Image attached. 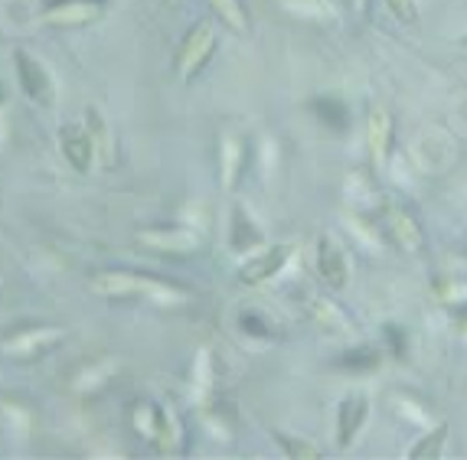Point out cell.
<instances>
[{
    "instance_id": "5b68a950",
    "label": "cell",
    "mask_w": 467,
    "mask_h": 460,
    "mask_svg": "<svg viewBox=\"0 0 467 460\" xmlns=\"http://www.w3.org/2000/svg\"><path fill=\"white\" fill-rule=\"evenodd\" d=\"M288 255H291V249L288 245H275V249H265L258 259H252L248 265H242V271H238V278H242V284H262V281H268L271 275H278V268L288 261Z\"/></svg>"
},
{
    "instance_id": "8fae6325",
    "label": "cell",
    "mask_w": 467,
    "mask_h": 460,
    "mask_svg": "<svg viewBox=\"0 0 467 460\" xmlns=\"http://www.w3.org/2000/svg\"><path fill=\"white\" fill-rule=\"evenodd\" d=\"M337 366H340V369H376V366H379V353H376V349H370V346L346 349V353H340Z\"/></svg>"
},
{
    "instance_id": "7c38bea8",
    "label": "cell",
    "mask_w": 467,
    "mask_h": 460,
    "mask_svg": "<svg viewBox=\"0 0 467 460\" xmlns=\"http://www.w3.org/2000/svg\"><path fill=\"white\" fill-rule=\"evenodd\" d=\"M213 4H216V10L229 20L232 27L246 29V10H242V0H213Z\"/></svg>"
},
{
    "instance_id": "52a82bcc",
    "label": "cell",
    "mask_w": 467,
    "mask_h": 460,
    "mask_svg": "<svg viewBox=\"0 0 467 460\" xmlns=\"http://www.w3.org/2000/svg\"><path fill=\"white\" fill-rule=\"evenodd\" d=\"M311 111L321 118V125H327L330 131H346L350 127V108L340 98H314Z\"/></svg>"
},
{
    "instance_id": "5bb4252c",
    "label": "cell",
    "mask_w": 467,
    "mask_h": 460,
    "mask_svg": "<svg viewBox=\"0 0 467 460\" xmlns=\"http://www.w3.org/2000/svg\"><path fill=\"white\" fill-rule=\"evenodd\" d=\"M386 4H389V10L402 20V23H415V20H419L415 0H386Z\"/></svg>"
},
{
    "instance_id": "6da1fadb",
    "label": "cell",
    "mask_w": 467,
    "mask_h": 460,
    "mask_svg": "<svg viewBox=\"0 0 467 460\" xmlns=\"http://www.w3.org/2000/svg\"><path fill=\"white\" fill-rule=\"evenodd\" d=\"M386 226H389L392 239L399 242L402 249L421 251V245H425V232H421L419 219H415V216H412L405 206H396V202H389V206H386Z\"/></svg>"
},
{
    "instance_id": "9c48e42d",
    "label": "cell",
    "mask_w": 467,
    "mask_h": 460,
    "mask_svg": "<svg viewBox=\"0 0 467 460\" xmlns=\"http://www.w3.org/2000/svg\"><path fill=\"white\" fill-rule=\"evenodd\" d=\"M63 151H66L69 163L76 167V170H88V163H92V144H88V137L79 131V127H66L63 131Z\"/></svg>"
},
{
    "instance_id": "7a4b0ae2",
    "label": "cell",
    "mask_w": 467,
    "mask_h": 460,
    "mask_svg": "<svg viewBox=\"0 0 467 460\" xmlns=\"http://www.w3.org/2000/svg\"><path fill=\"white\" fill-rule=\"evenodd\" d=\"M366 412H370V398L363 392L356 395H346L344 402H340V408H337V441H340V448H350L353 438H356V431L363 428V422H366Z\"/></svg>"
},
{
    "instance_id": "2e32d148",
    "label": "cell",
    "mask_w": 467,
    "mask_h": 460,
    "mask_svg": "<svg viewBox=\"0 0 467 460\" xmlns=\"http://www.w3.org/2000/svg\"><path fill=\"white\" fill-rule=\"evenodd\" d=\"M386 336H389V343H392V349H396V356H405V340H402L399 326L389 324V326H386Z\"/></svg>"
},
{
    "instance_id": "277c9868",
    "label": "cell",
    "mask_w": 467,
    "mask_h": 460,
    "mask_svg": "<svg viewBox=\"0 0 467 460\" xmlns=\"http://www.w3.org/2000/svg\"><path fill=\"white\" fill-rule=\"evenodd\" d=\"M317 268L324 275V281L334 291H340L346 284V275H350V265H346L344 249L337 245L334 239H321V251H317Z\"/></svg>"
},
{
    "instance_id": "8992f818",
    "label": "cell",
    "mask_w": 467,
    "mask_h": 460,
    "mask_svg": "<svg viewBox=\"0 0 467 460\" xmlns=\"http://www.w3.org/2000/svg\"><path fill=\"white\" fill-rule=\"evenodd\" d=\"M210 53H213L210 27H196V29H193L190 43H187V46H183V53H180V62L187 66V76H190L193 69H203V62L210 59Z\"/></svg>"
},
{
    "instance_id": "30bf717a",
    "label": "cell",
    "mask_w": 467,
    "mask_h": 460,
    "mask_svg": "<svg viewBox=\"0 0 467 460\" xmlns=\"http://www.w3.org/2000/svg\"><path fill=\"white\" fill-rule=\"evenodd\" d=\"M445 438H448V424H438L435 431H429L421 438L419 444H412V457L415 460H425V457H438L441 448H445Z\"/></svg>"
},
{
    "instance_id": "3957f363",
    "label": "cell",
    "mask_w": 467,
    "mask_h": 460,
    "mask_svg": "<svg viewBox=\"0 0 467 460\" xmlns=\"http://www.w3.org/2000/svg\"><path fill=\"white\" fill-rule=\"evenodd\" d=\"M17 72H20V86H23V92H27L33 102H39V105H49V102H53L49 76L29 53H17Z\"/></svg>"
},
{
    "instance_id": "ac0fdd59",
    "label": "cell",
    "mask_w": 467,
    "mask_h": 460,
    "mask_svg": "<svg viewBox=\"0 0 467 460\" xmlns=\"http://www.w3.org/2000/svg\"><path fill=\"white\" fill-rule=\"evenodd\" d=\"M0 98H4V88H0Z\"/></svg>"
},
{
    "instance_id": "4fadbf2b",
    "label": "cell",
    "mask_w": 467,
    "mask_h": 460,
    "mask_svg": "<svg viewBox=\"0 0 467 460\" xmlns=\"http://www.w3.org/2000/svg\"><path fill=\"white\" fill-rule=\"evenodd\" d=\"M278 444L288 451V457H321V451H317L314 444H307V441H295V438H285V434H275Z\"/></svg>"
},
{
    "instance_id": "9a60e30c",
    "label": "cell",
    "mask_w": 467,
    "mask_h": 460,
    "mask_svg": "<svg viewBox=\"0 0 467 460\" xmlns=\"http://www.w3.org/2000/svg\"><path fill=\"white\" fill-rule=\"evenodd\" d=\"M242 326H246V333H255V336H271V330H265V324L258 320L255 314H242Z\"/></svg>"
},
{
    "instance_id": "ba28073f",
    "label": "cell",
    "mask_w": 467,
    "mask_h": 460,
    "mask_svg": "<svg viewBox=\"0 0 467 460\" xmlns=\"http://www.w3.org/2000/svg\"><path fill=\"white\" fill-rule=\"evenodd\" d=\"M370 144L376 163H382L392 151V118L386 111H372L370 118Z\"/></svg>"
},
{
    "instance_id": "e0dca14e",
    "label": "cell",
    "mask_w": 467,
    "mask_h": 460,
    "mask_svg": "<svg viewBox=\"0 0 467 460\" xmlns=\"http://www.w3.org/2000/svg\"><path fill=\"white\" fill-rule=\"evenodd\" d=\"M366 4H370V0H353V7L356 10H366Z\"/></svg>"
}]
</instances>
